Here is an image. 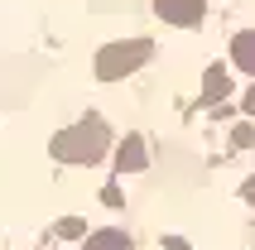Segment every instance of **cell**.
I'll use <instances>...</instances> for the list:
<instances>
[{
    "instance_id": "6da1fadb",
    "label": "cell",
    "mask_w": 255,
    "mask_h": 250,
    "mask_svg": "<svg viewBox=\"0 0 255 250\" xmlns=\"http://www.w3.org/2000/svg\"><path fill=\"white\" fill-rule=\"evenodd\" d=\"M106 125L92 116V121H77L72 130H63V135L53 139V154L63 159V164H97L101 154H106Z\"/></svg>"
},
{
    "instance_id": "7a4b0ae2",
    "label": "cell",
    "mask_w": 255,
    "mask_h": 250,
    "mask_svg": "<svg viewBox=\"0 0 255 250\" xmlns=\"http://www.w3.org/2000/svg\"><path fill=\"white\" fill-rule=\"evenodd\" d=\"M154 53V43L149 39H130V43H111V48H101L97 53V77L101 82H116V77H126L144 63V58Z\"/></svg>"
},
{
    "instance_id": "3957f363",
    "label": "cell",
    "mask_w": 255,
    "mask_h": 250,
    "mask_svg": "<svg viewBox=\"0 0 255 250\" xmlns=\"http://www.w3.org/2000/svg\"><path fill=\"white\" fill-rule=\"evenodd\" d=\"M154 10H159V19L164 24H178V29H188V24H198L202 19V0H154Z\"/></svg>"
},
{
    "instance_id": "277c9868",
    "label": "cell",
    "mask_w": 255,
    "mask_h": 250,
    "mask_svg": "<svg viewBox=\"0 0 255 250\" xmlns=\"http://www.w3.org/2000/svg\"><path fill=\"white\" fill-rule=\"evenodd\" d=\"M116 168H121V173H135V168H144V144H140L135 135H130L126 144L116 149Z\"/></svg>"
},
{
    "instance_id": "5b68a950",
    "label": "cell",
    "mask_w": 255,
    "mask_h": 250,
    "mask_svg": "<svg viewBox=\"0 0 255 250\" xmlns=\"http://www.w3.org/2000/svg\"><path fill=\"white\" fill-rule=\"evenodd\" d=\"M231 58L241 72H255V34H236L231 39Z\"/></svg>"
},
{
    "instance_id": "8992f818",
    "label": "cell",
    "mask_w": 255,
    "mask_h": 250,
    "mask_svg": "<svg viewBox=\"0 0 255 250\" xmlns=\"http://www.w3.org/2000/svg\"><path fill=\"white\" fill-rule=\"evenodd\" d=\"M82 250H130V236L126 231H97V236H87Z\"/></svg>"
},
{
    "instance_id": "52a82bcc",
    "label": "cell",
    "mask_w": 255,
    "mask_h": 250,
    "mask_svg": "<svg viewBox=\"0 0 255 250\" xmlns=\"http://www.w3.org/2000/svg\"><path fill=\"white\" fill-rule=\"evenodd\" d=\"M222 92H227V72H212L207 77V97H222Z\"/></svg>"
},
{
    "instance_id": "ba28073f",
    "label": "cell",
    "mask_w": 255,
    "mask_h": 250,
    "mask_svg": "<svg viewBox=\"0 0 255 250\" xmlns=\"http://www.w3.org/2000/svg\"><path fill=\"white\" fill-rule=\"evenodd\" d=\"M241 106H246V111L255 116V87H251V92H246V97H241Z\"/></svg>"
},
{
    "instance_id": "9c48e42d",
    "label": "cell",
    "mask_w": 255,
    "mask_h": 250,
    "mask_svg": "<svg viewBox=\"0 0 255 250\" xmlns=\"http://www.w3.org/2000/svg\"><path fill=\"white\" fill-rule=\"evenodd\" d=\"M246 202H251V207H255V178L246 183Z\"/></svg>"
}]
</instances>
